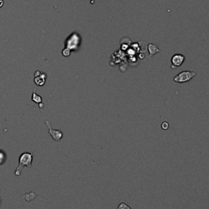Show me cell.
<instances>
[{"label":"cell","mask_w":209,"mask_h":209,"mask_svg":"<svg viewBox=\"0 0 209 209\" xmlns=\"http://www.w3.org/2000/svg\"><path fill=\"white\" fill-rule=\"evenodd\" d=\"M161 128H162V129H163V130H167V129H168V128H169V124H168L167 122H163V123H162V124H161Z\"/></svg>","instance_id":"11"},{"label":"cell","mask_w":209,"mask_h":209,"mask_svg":"<svg viewBox=\"0 0 209 209\" xmlns=\"http://www.w3.org/2000/svg\"><path fill=\"white\" fill-rule=\"evenodd\" d=\"M147 49L149 52V55L150 56H154L155 55L156 53L159 52V48L158 47V46L156 44H154V43H150L147 46Z\"/></svg>","instance_id":"6"},{"label":"cell","mask_w":209,"mask_h":209,"mask_svg":"<svg viewBox=\"0 0 209 209\" xmlns=\"http://www.w3.org/2000/svg\"><path fill=\"white\" fill-rule=\"evenodd\" d=\"M32 101H34V102L36 103H42L43 102V98L39 96V95H37V94L35 93V92H34V90H33V96H32Z\"/></svg>","instance_id":"7"},{"label":"cell","mask_w":209,"mask_h":209,"mask_svg":"<svg viewBox=\"0 0 209 209\" xmlns=\"http://www.w3.org/2000/svg\"><path fill=\"white\" fill-rule=\"evenodd\" d=\"M4 4V2H3V0H0V8L3 6Z\"/></svg>","instance_id":"12"},{"label":"cell","mask_w":209,"mask_h":209,"mask_svg":"<svg viewBox=\"0 0 209 209\" xmlns=\"http://www.w3.org/2000/svg\"><path fill=\"white\" fill-rule=\"evenodd\" d=\"M32 161H33V154H31V153H24V154H22V156L20 157V159H19L20 163H19V166L17 167L15 174L17 176L20 175L22 168L25 166L30 167L31 164H32Z\"/></svg>","instance_id":"1"},{"label":"cell","mask_w":209,"mask_h":209,"mask_svg":"<svg viewBox=\"0 0 209 209\" xmlns=\"http://www.w3.org/2000/svg\"><path fill=\"white\" fill-rule=\"evenodd\" d=\"M70 54H71V51H70V49L68 48V47H65V48H64V49L62 50V55L65 56V57L69 56Z\"/></svg>","instance_id":"9"},{"label":"cell","mask_w":209,"mask_h":209,"mask_svg":"<svg viewBox=\"0 0 209 209\" xmlns=\"http://www.w3.org/2000/svg\"><path fill=\"white\" fill-rule=\"evenodd\" d=\"M171 61H172V68L175 69L183 64V62L185 61V56L181 54H175L172 57Z\"/></svg>","instance_id":"4"},{"label":"cell","mask_w":209,"mask_h":209,"mask_svg":"<svg viewBox=\"0 0 209 209\" xmlns=\"http://www.w3.org/2000/svg\"><path fill=\"white\" fill-rule=\"evenodd\" d=\"M117 209H132L129 206H128L127 203H120L119 206L118 207V208Z\"/></svg>","instance_id":"10"},{"label":"cell","mask_w":209,"mask_h":209,"mask_svg":"<svg viewBox=\"0 0 209 209\" xmlns=\"http://www.w3.org/2000/svg\"><path fill=\"white\" fill-rule=\"evenodd\" d=\"M46 125L48 128L49 135L54 139V141H60L63 138V132H61L60 130H55V129H53V128H51V122L49 120L46 121Z\"/></svg>","instance_id":"3"},{"label":"cell","mask_w":209,"mask_h":209,"mask_svg":"<svg viewBox=\"0 0 209 209\" xmlns=\"http://www.w3.org/2000/svg\"><path fill=\"white\" fill-rule=\"evenodd\" d=\"M46 78H47V75L44 73L42 72L39 75L34 77V83H36V85L43 86L45 84Z\"/></svg>","instance_id":"5"},{"label":"cell","mask_w":209,"mask_h":209,"mask_svg":"<svg viewBox=\"0 0 209 209\" xmlns=\"http://www.w3.org/2000/svg\"><path fill=\"white\" fill-rule=\"evenodd\" d=\"M37 196H38L37 194H35L34 192H30L29 194H26V195H25V199H26V200L30 202V201L33 200L34 199H35Z\"/></svg>","instance_id":"8"},{"label":"cell","mask_w":209,"mask_h":209,"mask_svg":"<svg viewBox=\"0 0 209 209\" xmlns=\"http://www.w3.org/2000/svg\"><path fill=\"white\" fill-rule=\"evenodd\" d=\"M196 73L193 71H182L178 74L176 77H174L173 80L176 83H186V82L191 80L193 78L195 77Z\"/></svg>","instance_id":"2"}]
</instances>
